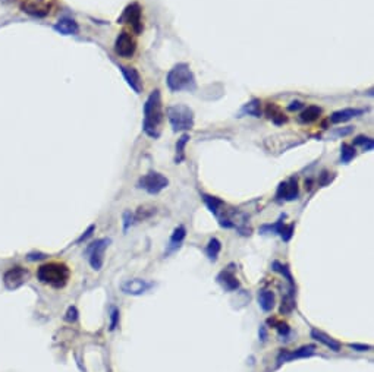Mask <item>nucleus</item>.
I'll return each mask as SVG.
<instances>
[{
    "label": "nucleus",
    "instance_id": "obj_1",
    "mask_svg": "<svg viewBox=\"0 0 374 372\" xmlns=\"http://www.w3.org/2000/svg\"><path fill=\"white\" fill-rule=\"evenodd\" d=\"M164 121L161 94L158 90H154L149 95L144 104V122L143 129L150 138H158L161 133V124Z\"/></svg>",
    "mask_w": 374,
    "mask_h": 372
},
{
    "label": "nucleus",
    "instance_id": "obj_2",
    "mask_svg": "<svg viewBox=\"0 0 374 372\" xmlns=\"http://www.w3.org/2000/svg\"><path fill=\"white\" fill-rule=\"evenodd\" d=\"M37 279L40 283L55 289H62L71 279V270L63 262H47L37 270Z\"/></svg>",
    "mask_w": 374,
    "mask_h": 372
},
{
    "label": "nucleus",
    "instance_id": "obj_3",
    "mask_svg": "<svg viewBox=\"0 0 374 372\" xmlns=\"http://www.w3.org/2000/svg\"><path fill=\"white\" fill-rule=\"evenodd\" d=\"M166 84L170 91L179 93V91H194L197 88L195 76L187 63H178L175 64L167 76H166Z\"/></svg>",
    "mask_w": 374,
    "mask_h": 372
},
{
    "label": "nucleus",
    "instance_id": "obj_4",
    "mask_svg": "<svg viewBox=\"0 0 374 372\" xmlns=\"http://www.w3.org/2000/svg\"><path fill=\"white\" fill-rule=\"evenodd\" d=\"M167 119L175 132L189 130L194 127V112L185 104H173L167 107Z\"/></svg>",
    "mask_w": 374,
    "mask_h": 372
},
{
    "label": "nucleus",
    "instance_id": "obj_5",
    "mask_svg": "<svg viewBox=\"0 0 374 372\" xmlns=\"http://www.w3.org/2000/svg\"><path fill=\"white\" fill-rule=\"evenodd\" d=\"M167 185H169L167 178L157 172H150L138 181V187L147 190L151 195L160 193L164 187H167Z\"/></svg>",
    "mask_w": 374,
    "mask_h": 372
},
{
    "label": "nucleus",
    "instance_id": "obj_6",
    "mask_svg": "<svg viewBox=\"0 0 374 372\" xmlns=\"http://www.w3.org/2000/svg\"><path fill=\"white\" fill-rule=\"evenodd\" d=\"M119 24H128L137 34H141L143 31V18H141V7L138 3H131L126 6L122 13V16L118 19Z\"/></svg>",
    "mask_w": 374,
    "mask_h": 372
},
{
    "label": "nucleus",
    "instance_id": "obj_7",
    "mask_svg": "<svg viewBox=\"0 0 374 372\" xmlns=\"http://www.w3.org/2000/svg\"><path fill=\"white\" fill-rule=\"evenodd\" d=\"M110 239H98L93 242L88 248H87V255L90 259V265L93 267V270L100 271L104 262V250L109 247Z\"/></svg>",
    "mask_w": 374,
    "mask_h": 372
},
{
    "label": "nucleus",
    "instance_id": "obj_8",
    "mask_svg": "<svg viewBox=\"0 0 374 372\" xmlns=\"http://www.w3.org/2000/svg\"><path fill=\"white\" fill-rule=\"evenodd\" d=\"M137 41L129 32L122 31L115 41V53L125 59H131L135 55Z\"/></svg>",
    "mask_w": 374,
    "mask_h": 372
},
{
    "label": "nucleus",
    "instance_id": "obj_9",
    "mask_svg": "<svg viewBox=\"0 0 374 372\" xmlns=\"http://www.w3.org/2000/svg\"><path fill=\"white\" fill-rule=\"evenodd\" d=\"M30 277L28 270L22 268V267H13L10 270H7L3 276V283L4 287L9 290H15L18 287H21Z\"/></svg>",
    "mask_w": 374,
    "mask_h": 372
},
{
    "label": "nucleus",
    "instance_id": "obj_10",
    "mask_svg": "<svg viewBox=\"0 0 374 372\" xmlns=\"http://www.w3.org/2000/svg\"><path fill=\"white\" fill-rule=\"evenodd\" d=\"M52 0H25L21 4V9L35 18H44L50 13L52 10Z\"/></svg>",
    "mask_w": 374,
    "mask_h": 372
},
{
    "label": "nucleus",
    "instance_id": "obj_11",
    "mask_svg": "<svg viewBox=\"0 0 374 372\" xmlns=\"http://www.w3.org/2000/svg\"><path fill=\"white\" fill-rule=\"evenodd\" d=\"M150 287H151V283L143 279L126 280L121 284V290L125 295H131V296H140V295L146 293Z\"/></svg>",
    "mask_w": 374,
    "mask_h": 372
},
{
    "label": "nucleus",
    "instance_id": "obj_12",
    "mask_svg": "<svg viewBox=\"0 0 374 372\" xmlns=\"http://www.w3.org/2000/svg\"><path fill=\"white\" fill-rule=\"evenodd\" d=\"M315 352V346L314 344H308V346H302L294 352H288V350H283L279 353L278 356V364L281 365L283 362H289V361H294V359H299V358H307V356H311Z\"/></svg>",
    "mask_w": 374,
    "mask_h": 372
},
{
    "label": "nucleus",
    "instance_id": "obj_13",
    "mask_svg": "<svg viewBox=\"0 0 374 372\" xmlns=\"http://www.w3.org/2000/svg\"><path fill=\"white\" fill-rule=\"evenodd\" d=\"M121 72L124 75L126 84L134 90V93L141 94V91H143V79H141L140 72L135 67H131V66H121Z\"/></svg>",
    "mask_w": 374,
    "mask_h": 372
},
{
    "label": "nucleus",
    "instance_id": "obj_14",
    "mask_svg": "<svg viewBox=\"0 0 374 372\" xmlns=\"http://www.w3.org/2000/svg\"><path fill=\"white\" fill-rule=\"evenodd\" d=\"M298 182L295 178H291L289 181L286 182H282L279 185V189H278V193H276V198L278 199H285V201H294L298 198Z\"/></svg>",
    "mask_w": 374,
    "mask_h": 372
},
{
    "label": "nucleus",
    "instance_id": "obj_15",
    "mask_svg": "<svg viewBox=\"0 0 374 372\" xmlns=\"http://www.w3.org/2000/svg\"><path fill=\"white\" fill-rule=\"evenodd\" d=\"M218 281L219 284H222V287L227 292H233L239 287V281L236 279V276L229 270L222 271L218 276Z\"/></svg>",
    "mask_w": 374,
    "mask_h": 372
},
{
    "label": "nucleus",
    "instance_id": "obj_16",
    "mask_svg": "<svg viewBox=\"0 0 374 372\" xmlns=\"http://www.w3.org/2000/svg\"><path fill=\"white\" fill-rule=\"evenodd\" d=\"M363 113H364V110H361V109H343L339 112H335L330 116V122L332 124H343V122H348L352 118H357Z\"/></svg>",
    "mask_w": 374,
    "mask_h": 372
},
{
    "label": "nucleus",
    "instance_id": "obj_17",
    "mask_svg": "<svg viewBox=\"0 0 374 372\" xmlns=\"http://www.w3.org/2000/svg\"><path fill=\"white\" fill-rule=\"evenodd\" d=\"M53 28L59 34H63V35H75L79 31L78 24L74 19H69V18H63L61 21H58Z\"/></svg>",
    "mask_w": 374,
    "mask_h": 372
},
{
    "label": "nucleus",
    "instance_id": "obj_18",
    "mask_svg": "<svg viewBox=\"0 0 374 372\" xmlns=\"http://www.w3.org/2000/svg\"><path fill=\"white\" fill-rule=\"evenodd\" d=\"M311 337L314 340L318 341V343L324 344L326 347H329V349L333 350V352H339V350H341V343H339V341H336L335 339L329 337L327 334H324V333H321V331H318V330H311Z\"/></svg>",
    "mask_w": 374,
    "mask_h": 372
},
{
    "label": "nucleus",
    "instance_id": "obj_19",
    "mask_svg": "<svg viewBox=\"0 0 374 372\" xmlns=\"http://www.w3.org/2000/svg\"><path fill=\"white\" fill-rule=\"evenodd\" d=\"M258 304L264 312H270L275 308V295L270 290H261L258 293Z\"/></svg>",
    "mask_w": 374,
    "mask_h": 372
},
{
    "label": "nucleus",
    "instance_id": "obj_20",
    "mask_svg": "<svg viewBox=\"0 0 374 372\" xmlns=\"http://www.w3.org/2000/svg\"><path fill=\"white\" fill-rule=\"evenodd\" d=\"M320 116H321V109L318 106H308L299 115V121L302 124H311V122H315Z\"/></svg>",
    "mask_w": 374,
    "mask_h": 372
},
{
    "label": "nucleus",
    "instance_id": "obj_21",
    "mask_svg": "<svg viewBox=\"0 0 374 372\" xmlns=\"http://www.w3.org/2000/svg\"><path fill=\"white\" fill-rule=\"evenodd\" d=\"M266 115H267V118L270 119V121H273L276 124H283L288 119H286V116L282 113V110L275 104V103H270L269 106H267V109H266Z\"/></svg>",
    "mask_w": 374,
    "mask_h": 372
},
{
    "label": "nucleus",
    "instance_id": "obj_22",
    "mask_svg": "<svg viewBox=\"0 0 374 372\" xmlns=\"http://www.w3.org/2000/svg\"><path fill=\"white\" fill-rule=\"evenodd\" d=\"M220 249H222V245H220L219 239L213 238V239H210V241H209V245H207V248H206V253H207V256H209V259H210V261H213V262H215V261H218Z\"/></svg>",
    "mask_w": 374,
    "mask_h": 372
},
{
    "label": "nucleus",
    "instance_id": "obj_23",
    "mask_svg": "<svg viewBox=\"0 0 374 372\" xmlns=\"http://www.w3.org/2000/svg\"><path fill=\"white\" fill-rule=\"evenodd\" d=\"M185 236H187V230H185V227H184V226L176 227V229L173 230L172 238H170V249H169V250H172V249H175L176 247H179V244L185 239Z\"/></svg>",
    "mask_w": 374,
    "mask_h": 372
},
{
    "label": "nucleus",
    "instance_id": "obj_24",
    "mask_svg": "<svg viewBox=\"0 0 374 372\" xmlns=\"http://www.w3.org/2000/svg\"><path fill=\"white\" fill-rule=\"evenodd\" d=\"M188 141H189V135L184 133V135L178 139V142H176V158H175L176 164L181 163V161L185 158V147H187Z\"/></svg>",
    "mask_w": 374,
    "mask_h": 372
},
{
    "label": "nucleus",
    "instance_id": "obj_25",
    "mask_svg": "<svg viewBox=\"0 0 374 372\" xmlns=\"http://www.w3.org/2000/svg\"><path fill=\"white\" fill-rule=\"evenodd\" d=\"M355 155H357V151H355V148L352 145L342 144V147H341V161L343 164H348L351 160L355 158Z\"/></svg>",
    "mask_w": 374,
    "mask_h": 372
},
{
    "label": "nucleus",
    "instance_id": "obj_26",
    "mask_svg": "<svg viewBox=\"0 0 374 372\" xmlns=\"http://www.w3.org/2000/svg\"><path fill=\"white\" fill-rule=\"evenodd\" d=\"M203 198H204V202H206V205L209 207V210L215 214V216H219V208L223 205V202L216 198V196H210V195H203Z\"/></svg>",
    "mask_w": 374,
    "mask_h": 372
},
{
    "label": "nucleus",
    "instance_id": "obj_27",
    "mask_svg": "<svg viewBox=\"0 0 374 372\" xmlns=\"http://www.w3.org/2000/svg\"><path fill=\"white\" fill-rule=\"evenodd\" d=\"M286 217L285 214L283 216H281V218L275 223V224H264L261 229H260V232L261 233H276V235H279L281 233V230H282V227H283V218Z\"/></svg>",
    "mask_w": 374,
    "mask_h": 372
},
{
    "label": "nucleus",
    "instance_id": "obj_28",
    "mask_svg": "<svg viewBox=\"0 0 374 372\" xmlns=\"http://www.w3.org/2000/svg\"><path fill=\"white\" fill-rule=\"evenodd\" d=\"M244 112L248 113L254 118H260L261 116V110H260V101L258 100H252L251 103H248L245 107H244Z\"/></svg>",
    "mask_w": 374,
    "mask_h": 372
},
{
    "label": "nucleus",
    "instance_id": "obj_29",
    "mask_svg": "<svg viewBox=\"0 0 374 372\" xmlns=\"http://www.w3.org/2000/svg\"><path fill=\"white\" fill-rule=\"evenodd\" d=\"M273 270L275 271H279L282 276H285L288 281L291 283V286H294V279H292V274H291V271H289V268L286 267V265H283L281 262H278V261H275L273 262Z\"/></svg>",
    "mask_w": 374,
    "mask_h": 372
},
{
    "label": "nucleus",
    "instance_id": "obj_30",
    "mask_svg": "<svg viewBox=\"0 0 374 372\" xmlns=\"http://www.w3.org/2000/svg\"><path fill=\"white\" fill-rule=\"evenodd\" d=\"M355 145H361L366 151H372L374 147V141L372 138H367V136H357L355 141H354Z\"/></svg>",
    "mask_w": 374,
    "mask_h": 372
},
{
    "label": "nucleus",
    "instance_id": "obj_31",
    "mask_svg": "<svg viewBox=\"0 0 374 372\" xmlns=\"http://www.w3.org/2000/svg\"><path fill=\"white\" fill-rule=\"evenodd\" d=\"M294 224H289V226H285L283 224V227H282L281 230V238L283 239V242H289L291 241V238H292V235H294Z\"/></svg>",
    "mask_w": 374,
    "mask_h": 372
},
{
    "label": "nucleus",
    "instance_id": "obj_32",
    "mask_svg": "<svg viewBox=\"0 0 374 372\" xmlns=\"http://www.w3.org/2000/svg\"><path fill=\"white\" fill-rule=\"evenodd\" d=\"M118 322H119V310H116V308H113L112 312H110V330L112 331L116 328Z\"/></svg>",
    "mask_w": 374,
    "mask_h": 372
},
{
    "label": "nucleus",
    "instance_id": "obj_33",
    "mask_svg": "<svg viewBox=\"0 0 374 372\" xmlns=\"http://www.w3.org/2000/svg\"><path fill=\"white\" fill-rule=\"evenodd\" d=\"M66 321L68 322H75L76 319H78V310H76V308L75 307H71L69 310H68V312H66Z\"/></svg>",
    "mask_w": 374,
    "mask_h": 372
},
{
    "label": "nucleus",
    "instance_id": "obj_34",
    "mask_svg": "<svg viewBox=\"0 0 374 372\" xmlns=\"http://www.w3.org/2000/svg\"><path fill=\"white\" fill-rule=\"evenodd\" d=\"M134 214L131 213V211H125L124 213V230L126 232L128 229H129V226L134 223Z\"/></svg>",
    "mask_w": 374,
    "mask_h": 372
},
{
    "label": "nucleus",
    "instance_id": "obj_35",
    "mask_svg": "<svg viewBox=\"0 0 374 372\" xmlns=\"http://www.w3.org/2000/svg\"><path fill=\"white\" fill-rule=\"evenodd\" d=\"M94 230H95V226H94V224H91V226H90V227H88V229H87V230H85V232H84L82 235H81V238H79V239L76 241V244L85 242V241H87V239H88V238H90V236L93 235Z\"/></svg>",
    "mask_w": 374,
    "mask_h": 372
},
{
    "label": "nucleus",
    "instance_id": "obj_36",
    "mask_svg": "<svg viewBox=\"0 0 374 372\" xmlns=\"http://www.w3.org/2000/svg\"><path fill=\"white\" fill-rule=\"evenodd\" d=\"M351 349L357 350V352H367L372 349V346H366V344H349Z\"/></svg>",
    "mask_w": 374,
    "mask_h": 372
},
{
    "label": "nucleus",
    "instance_id": "obj_37",
    "mask_svg": "<svg viewBox=\"0 0 374 372\" xmlns=\"http://www.w3.org/2000/svg\"><path fill=\"white\" fill-rule=\"evenodd\" d=\"M275 328L281 333V336H286V334L289 333V327H288L286 324H282V322L276 324V327H275Z\"/></svg>",
    "mask_w": 374,
    "mask_h": 372
},
{
    "label": "nucleus",
    "instance_id": "obj_38",
    "mask_svg": "<svg viewBox=\"0 0 374 372\" xmlns=\"http://www.w3.org/2000/svg\"><path fill=\"white\" fill-rule=\"evenodd\" d=\"M301 107H304V104H302L301 101H294V103H291V106H288V110L295 112V110H298V109H301Z\"/></svg>",
    "mask_w": 374,
    "mask_h": 372
},
{
    "label": "nucleus",
    "instance_id": "obj_39",
    "mask_svg": "<svg viewBox=\"0 0 374 372\" xmlns=\"http://www.w3.org/2000/svg\"><path fill=\"white\" fill-rule=\"evenodd\" d=\"M46 258V255L44 253H40V252H37V253H30L28 255V259H31V261H35V259H44Z\"/></svg>",
    "mask_w": 374,
    "mask_h": 372
},
{
    "label": "nucleus",
    "instance_id": "obj_40",
    "mask_svg": "<svg viewBox=\"0 0 374 372\" xmlns=\"http://www.w3.org/2000/svg\"><path fill=\"white\" fill-rule=\"evenodd\" d=\"M266 339H267V331H266V327L263 325V327L260 328V340L266 341Z\"/></svg>",
    "mask_w": 374,
    "mask_h": 372
}]
</instances>
